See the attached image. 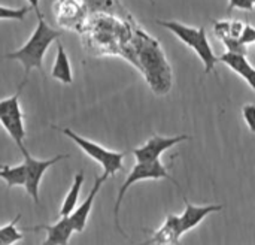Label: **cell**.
Wrapping results in <instances>:
<instances>
[{
	"instance_id": "obj_1",
	"label": "cell",
	"mask_w": 255,
	"mask_h": 245,
	"mask_svg": "<svg viewBox=\"0 0 255 245\" xmlns=\"http://www.w3.org/2000/svg\"><path fill=\"white\" fill-rule=\"evenodd\" d=\"M37 15V25L34 31L31 33L30 39L16 51H12L6 54V58L16 60L21 63L25 76L30 73V70L37 69L43 73V57L48 48L54 40H57L61 34V31L52 28L43 18L40 10H36Z\"/></svg>"
},
{
	"instance_id": "obj_2",
	"label": "cell",
	"mask_w": 255,
	"mask_h": 245,
	"mask_svg": "<svg viewBox=\"0 0 255 245\" xmlns=\"http://www.w3.org/2000/svg\"><path fill=\"white\" fill-rule=\"evenodd\" d=\"M155 22L158 25L170 30L185 45H188L191 49L196 51V54L200 57V60L205 64V73H211L215 69V64L220 61V57L215 55V52L212 51L205 27L194 28V27L185 25V24L178 22V21H163V19H157Z\"/></svg>"
},
{
	"instance_id": "obj_3",
	"label": "cell",
	"mask_w": 255,
	"mask_h": 245,
	"mask_svg": "<svg viewBox=\"0 0 255 245\" xmlns=\"http://www.w3.org/2000/svg\"><path fill=\"white\" fill-rule=\"evenodd\" d=\"M170 180L173 184L178 186V181L167 172V168L160 162V160H154V162H137L133 169L130 171L128 177L126 178L124 184L120 187L118 190V198H117V202H115V208H114V220H115V226L117 229L126 237V234L123 232L121 226H120V208H121V204H123V199L126 196V193L128 192V189L142 181V180Z\"/></svg>"
},
{
	"instance_id": "obj_4",
	"label": "cell",
	"mask_w": 255,
	"mask_h": 245,
	"mask_svg": "<svg viewBox=\"0 0 255 245\" xmlns=\"http://www.w3.org/2000/svg\"><path fill=\"white\" fill-rule=\"evenodd\" d=\"M24 87V82L18 87L16 93L0 100V124L7 132V135L12 138V141L16 144L19 151L27 154V148L24 147V138H25V129H24V114L19 105V94Z\"/></svg>"
},
{
	"instance_id": "obj_5",
	"label": "cell",
	"mask_w": 255,
	"mask_h": 245,
	"mask_svg": "<svg viewBox=\"0 0 255 245\" xmlns=\"http://www.w3.org/2000/svg\"><path fill=\"white\" fill-rule=\"evenodd\" d=\"M58 129V127H57ZM64 136H67L69 139H72L88 157H91L93 160H96L99 165H102L103 168V174L109 178L112 175H115L118 171L123 169V160H124V153H117V151H111V150H106L105 147L93 142V141H88L82 136H79L78 133H75L73 130L67 129V127H63V129H58Z\"/></svg>"
},
{
	"instance_id": "obj_6",
	"label": "cell",
	"mask_w": 255,
	"mask_h": 245,
	"mask_svg": "<svg viewBox=\"0 0 255 245\" xmlns=\"http://www.w3.org/2000/svg\"><path fill=\"white\" fill-rule=\"evenodd\" d=\"M140 58L142 63L146 69V78L152 88L157 93H163L169 90V82H170V75H169V67L163 61V54L158 51L154 45H146L140 51Z\"/></svg>"
},
{
	"instance_id": "obj_7",
	"label": "cell",
	"mask_w": 255,
	"mask_h": 245,
	"mask_svg": "<svg viewBox=\"0 0 255 245\" xmlns=\"http://www.w3.org/2000/svg\"><path fill=\"white\" fill-rule=\"evenodd\" d=\"M67 154H58L52 159L48 160H39L30 156V153L24 154V163H25V169H27V181H25V192L28 193V196L34 201V204H39V186L42 181L43 174L54 166L57 162L66 159Z\"/></svg>"
},
{
	"instance_id": "obj_8",
	"label": "cell",
	"mask_w": 255,
	"mask_h": 245,
	"mask_svg": "<svg viewBox=\"0 0 255 245\" xmlns=\"http://www.w3.org/2000/svg\"><path fill=\"white\" fill-rule=\"evenodd\" d=\"M187 139H190V136H187V135H179V136H172V138L152 136L143 145L134 148L131 153L134 154L137 162H154V160H160V157L164 151H167L169 148H172Z\"/></svg>"
},
{
	"instance_id": "obj_9",
	"label": "cell",
	"mask_w": 255,
	"mask_h": 245,
	"mask_svg": "<svg viewBox=\"0 0 255 245\" xmlns=\"http://www.w3.org/2000/svg\"><path fill=\"white\" fill-rule=\"evenodd\" d=\"M184 204H185V210L184 214L179 216V228H181V234L184 235L185 232L191 231L193 228L199 226L205 217H208L212 213H218L223 210V205H205V207H196L193 204L188 202V199L184 198Z\"/></svg>"
},
{
	"instance_id": "obj_10",
	"label": "cell",
	"mask_w": 255,
	"mask_h": 245,
	"mask_svg": "<svg viewBox=\"0 0 255 245\" xmlns=\"http://www.w3.org/2000/svg\"><path fill=\"white\" fill-rule=\"evenodd\" d=\"M106 180H108V177L105 174L102 177H97L96 181H94V186H93L91 192L87 196V199L79 207H76L73 210V213L69 216L70 217V222H72V225L75 228V232H82L85 229L87 220H88V217L91 214V210H93V205H94V199H96L97 193L100 192V189H102V186H103V183Z\"/></svg>"
},
{
	"instance_id": "obj_11",
	"label": "cell",
	"mask_w": 255,
	"mask_h": 245,
	"mask_svg": "<svg viewBox=\"0 0 255 245\" xmlns=\"http://www.w3.org/2000/svg\"><path fill=\"white\" fill-rule=\"evenodd\" d=\"M25 231H46V240L43 241V244L52 245V244H67L72 234L75 232V228L70 222V217H60V220L52 225V226H46V225H40V226H34V228H25Z\"/></svg>"
},
{
	"instance_id": "obj_12",
	"label": "cell",
	"mask_w": 255,
	"mask_h": 245,
	"mask_svg": "<svg viewBox=\"0 0 255 245\" xmlns=\"http://www.w3.org/2000/svg\"><path fill=\"white\" fill-rule=\"evenodd\" d=\"M220 61L227 64L232 70L239 73L255 91V67L251 66V63L247 60L245 55L242 54H235V52H226L220 55Z\"/></svg>"
},
{
	"instance_id": "obj_13",
	"label": "cell",
	"mask_w": 255,
	"mask_h": 245,
	"mask_svg": "<svg viewBox=\"0 0 255 245\" xmlns=\"http://www.w3.org/2000/svg\"><path fill=\"white\" fill-rule=\"evenodd\" d=\"M181 228H179V216H167L164 225L154 232L149 238V244H178L181 240Z\"/></svg>"
},
{
	"instance_id": "obj_14",
	"label": "cell",
	"mask_w": 255,
	"mask_h": 245,
	"mask_svg": "<svg viewBox=\"0 0 255 245\" xmlns=\"http://www.w3.org/2000/svg\"><path fill=\"white\" fill-rule=\"evenodd\" d=\"M51 76L63 84H72V81H73L69 57L66 54L63 43H60V42H57V57H55L52 70H51Z\"/></svg>"
},
{
	"instance_id": "obj_15",
	"label": "cell",
	"mask_w": 255,
	"mask_h": 245,
	"mask_svg": "<svg viewBox=\"0 0 255 245\" xmlns=\"http://www.w3.org/2000/svg\"><path fill=\"white\" fill-rule=\"evenodd\" d=\"M84 180H85V174H84V171H79V172L75 175L73 184H72L69 193L66 195L64 201H63L61 210H60V213H58L60 217H67V216H70V214L73 213V210L76 208V204H78V199H79V193H81Z\"/></svg>"
},
{
	"instance_id": "obj_16",
	"label": "cell",
	"mask_w": 255,
	"mask_h": 245,
	"mask_svg": "<svg viewBox=\"0 0 255 245\" xmlns=\"http://www.w3.org/2000/svg\"><path fill=\"white\" fill-rule=\"evenodd\" d=\"M0 178L6 183L7 189H12V187H24L25 186V181H27L25 163L16 165V166L1 165L0 166Z\"/></svg>"
},
{
	"instance_id": "obj_17",
	"label": "cell",
	"mask_w": 255,
	"mask_h": 245,
	"mask_svg": "<svg viewBox=\"0 0 255 245\" xmlns=\"http://www.w3.org/2000/svg\"><path fill=\"white\" fill-rule=\"evenodd\" d=\"M19 219H21V214H16V217L10 223L0 228V245H10L22 241V234L16 228Z\"/></svg>"
},
{
	"instance_id": "obj_18",
	"label": "cell",
	"mask_w": 255,
	"mask_h": 245,
	"mask_svg": "<svg viewBox=\"0 0 255 245\" xmlns=\"http://www.w3.org/2000/svg\"><path fill=\"white\" fill-rule=\"evenodd\" d=\"M31 10V6H24V7H6L0 6V19H16L22 21L24 16Z\"/></svg>"
},
{
	"instance_id": "obj_19",
	"label": "cell",
	"mask_w": 255,
	"mask_h": 245,
	"mask_svg": "<svg viewBox=\"0 0 255 245\" xmlns=\"http://www.w3.org/2000/svg\"><path fill=\"white\" fill-rule=\"evenodd\" d=\"M221 40H223V43L226 45V48H227V51H229V52H235V54L247 55V45H245V43H242L239 37H235V36L229 34V36L223 37Z\"/></svg>"
},
{
	"instance_id": "obj_20",
	"label": "cell",
	"mask_w": 255,
	"mask_h": 245,
	"mask_svg": "<svg viewBox=\"0 0 255 245\" xmlns=\"http://www.w3.org/2000/svg\"><path fill=\"white\" fill-rule=\"evenodd\" d=\"M242 115H244V120L248 124L250 130L255 133V105H253V103L245 105L242 109Z\"/></svg>"
},
{
	"instance_id": "obj_21",
	"label": "cell",
	"mask_w": 255,
	"mask_h": 245,
	"mask_svg": "<svg viewBox=\"0 0 255 245\" xmlns=\"http://www.w3.org/2000/svg\"><path fill=\"white\" fill-rule=\"evenodd\" d=\"M233 9L253 10V9H254V0H229V9H227V13H230Z\"/></svg>"
},
{
	"instance_id": "obj_22",
	"label": "cell",
	"mask_w": 255,
	"mask_h": 245,
	"mask_svg": "<svg viewBox=\"0 0 255 245\" xmlns=\"http://www.w3.org/2000/svg\"><path fill=\"white\" fill-rule=\"evenodd\" d=\"M239 39H241V42L245 43V45H250V43L255 42L254 27H253L251 24H245V27H244V30H242V33H241V36H239Z\"/></svg>"
},
{
	"instance_id": "obj_23",
	"label": "cell",
	"mask_w": 255,
	"mask_h": 245,
	"mask_svg": "<svg viewBox=\"0 0 255 245\" xmlns=\"http://www.w3.org/2000/svg\"><path fill=\"white\" fill-rule=\"evenodd\" d=\"M214 30H215L217 37H220V40H221L223 37L230 34V22L229 21H217L214 25Z\"/></svg>"
},
{
	"instance_id": "obj_24",
	"label": "cell",
	"mask_w": 255,
	"mask_h": 245,
	"mask_svg": "<svg viewBox=\"0 0 255 245\" xmlns=\"http://www.w3.org/2000/svg\"><path fill=\"white\" fill-rule=\"evenodd\" d=\"M244 22H241V21H232L230 22V34L232 36H235V37H239L241 36V33H242V30H244Z\"/></svg>"
},
{
	"instance_id": "obj_25",
	"label": "cell",
	"mask_w": 255,
	"mask_h": 245,
	"mask_svg": "<svg viewBox=\"0 0 255 245\" xmlns=\"http://www.w3.org/2000/svg\"><path fill=\"white\" fill-rule=\"evenodd\" d=\"M27 1L31 6V9H34V12L39 10V0H27Z\"/></svg>"
},
{
	"instance_id": "obj_26",
	"label": "cell",
	"mask_w": 255,
	"mask_h": 245,
	"mask_svg": "<svg viewBox=\"0 0 255 245\" xmlns=\"http://www.w3.org/2000/svg\"><path fill=\"white\" fill-rule=\"evenodd\" d=\"M149 1H151V3H154V0H149Z\"/></svg>"
},
{
	"instance_id": "obj_27",
	"label": "cell",
	"mask_w": 255,
	"mask_h": 245,
	"mask_svg": "<svg viewBox=\"0 0 255 245\" xmlns=\"http://www.w3.org/2000/svg\"><path fill=\"white\" fill-rule=\"evenodd\" d=\"M254 4H255V0H254Z\"/></svg>"
}]
</instances>
